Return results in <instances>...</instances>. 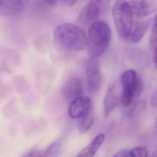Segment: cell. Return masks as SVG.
Instances as JSON below:
<instances>
[{
  "instance_id": "14",
  "label": "cell",
  "mask_w": 157,
  "mask_h": 157,
  "mask_svg": "<svg viewBox=\"0 0 157 157\" xmlns=\"http://www.w3.org/2000/svg\"><path fill=\"white\" fill-rule=\"evenodd\" d=\"M95 119L94 109L92 110L88 114L79 119L78 130L81 134H84L88 132L93 125Z\"/></svg>"
},
{
  "instance_id": "21",
  "label": "cell",
  "mask_w": 157,
  "mask_h": 157,
  "mask_svg": "<svg viewBox=\"0 0 157 157\" xmlns=\"http://www.w3.org/2000/svg\"><path fill=\"white\" fill-rule=\"evenodd\" d=\"M24 157H41L38 151H33L29 152Z\"/></svg>"
},
{
  "instance_id": "6",
  "label": "cell",
  "mask_w": 157,
  "mask_h": 157,
  "mask_svg": "<svg viewBox=\"0 0 157 157\" xmlns=\"http://www.w3.org/2000/svg\"><path fill=\"white\" fill-rule=\"evenodd\" d=\"M94 109L91 99L86 96H82L72 101L68 114L72 119H79L88 114Z\"/></svg>"
},
{
  "instance_id": "15",
  "label": "cell",
  "mask_w": 157,
  "mask_h": 157,
  "mask_svg": "<svg viewBox=\"0 0 157 157\" xmlns=\"http://www.w3.org/2000/svg\"><path fill=\"white\" fill-rule=\"evenodd\" d=\"M61 149V143L54 142L46 149L41 157H58Z\"/></svg>"
},
{
  "instance_id": "25",
  "label": "cell",
  "mask_w": 157,
  "mask_h": 157,
  "mask_svg": "<svg viewBox=\"0 0 157 157\" xmlns=\"http://www.w3.org/2000/svg\"><path fill=\"white\" fill-rule=\"evenodd\" d=\"M152 157H157V154H155V155H154Z\"/></svg>"
},
{
  "instance_id": "1",
  "label": "cell",
  "mask_w": 157,
  "mask_h": 157,
  "mask_svg": "<svg viewBox=\"0 0 157 157\" xmlns=\"http://www.w3.org/2000/svg\"><path fill=\"white\" fill-rule=\"evenodd\" d=\"M53 37L59 46L70 50L81 51L87 46L88 37L84 30L71 23H64L57 26Z\"/></svg>"
},
{
  "instance_id": "10",
  "label": "cell",
  "mask_w": 157,
  "mask_h": 157,
  "mask_svg": "<svg viewBox=\"0 0 157 157\" xmlns=\"http://www.w3.org/2000/svg\"><path fill=\"white\" fill-rule=\"evenodd\" d=\"M26 5L21 0H0V14L11 16L21 13Z\"/></svg>"
},
{
  "instance_id": "4",
  "label": "cell",
  "mask_w": 157,
  "mask_h": 157,
  "mask_svg": "<svg viewBox=\"0 0 157 157\" xmlns=\"http://www.w3.org/2000/svg\"><path fill=\"white\" fill-rule=\"evenodd\" d=\"M121 84L123 87L121 102L124 106L128 107L141 92L142 84L135 71L131 70H128L123 74Z\"/></svg>"
},
{
  "instance_id": "19",
  "label": "cell",
  "mask_w": 157,
  "mask_h": 157,
  "mask_svg": "<svg viewBox=\"0 0 157 157\" xmlns=\"http://www.w3.org/2000/svg\"><path fill=\"white\" fill-rule=\"evenodd\" d=\"M113 157H130L129 152L126 150H121L116 153Z\"/></svg>"
},
{
  "instance_id": "2",
  "label": "cell",
  "mask_w": 157,
  "mask_h": 157,
  "mask_svg": "<svg viewBox=\"0 0 157 157\" xmlns=\"http://www.w3.org/2000/svg\"><path fill=\"white\" fill-rule=\"evenodd\" d=\"M111 29L103 20L93 23L88 29V44L90 57L98 59L107 50L111 41Z\"/></svg>"
},
{
  "instance_id": "24",
  "label": "cell",
  "mask_w": 157,
  "mask_h": 157,
  "mask_svg": "<svg viewBox=\"0 0 157 157\" xmlns=\"http://www.w3.org/2000/svg\"><path fill=\"white\" fill-rule=\"evenodd\" d=\"M21 1L24 2L25 5L26 4L28 3V0H21Z\"/></svg>"
},
{
  "instance_id": "7",
  "label": "cell",
  "mask_w": 157,
  "mask_h": 157,
  "mask_svg": "<svg viewBox=\"0 0 157 157\" xmlns=\"http://www.w3.org/2000/svg\"><path fill=\"white\" fill-rule=\"evenodd\" d=\"M128 3L134 15L139 18L145 17L157 11V0H130Z\"/></svg>"
},
{
  "instance_id": "8",
  "label": "cell",
  "mask_w": 157,
  "mask_h": 157,
  "mask_svg": "<svg viewBox=\"0 0 157 157\" xmlns=\"http://www.w3.org/2000/svg\"><path fill=\"white\" fill-rule=\"evenodd\" d=\"M83 82L77 77H72L67 79L61 89V94L63 97L71 101L83 96Z\"/></svg>"
},
{
  "instance_id": "22",
  "label": "cell",
  "mask_w": 157,
  "mask_h": 157,
  "mask_svg": "<svg viewBox=\"0 0 157 157\" xmlns=\"http://www.w3.org/2000/svg\"><path fill=\"white\" fill-rule=\"evenodd\" d=\"M153 59H154V62L155 63V66L157 69V45L155 48V52H154V57H153Z\"/></svg>"
},
{
  "instance_id": "9",
  "label": "cell",
  "mask_w": 157,
  "mask_h": 157,
  "mask_svg": "<svg viewBox=\"0 0 157 157\" xmlns=\"http://www.w3.org/2000/svg\"><path fill=\"white\" fill-rule=\"evenodd\" d=\"M100 8L90 2L83 8L77 19V23L83 26L91 25L98 21L100 15Z\"/></svg>"
},
{
  "instance_id": "13",
  "label": "cell",
  "mask_w": 157,
  "mask_h": 157,
  "mask_svg": "<svg viewBox=\"0 0 157 157\" xmlns=\"http://www.w3.org/2000/svg\"><path fill=\"white\" fill-rule=\"evenodd\" d=\"M151 19L143 20L139 18L136 20L134 29L132 33L131 40L133 43L139 42L143 38L148 29Z\"/></svg>"
},
{
  "instance_id": "16",
  "label": "cell",
  "mask_w": 157,
  "mask_h": 157,
  "mask_svg": "<svg viewBox=\"0 0 157 157\" xmlns=\"http://www.w3.org/2000/svg\"><path fill=\"white\" fill-rule=\"evenodd\" d=\"M148 155V149L143 146L135 147L129 152L130 157H147Z\"/></svg>"
},
{
  "instance_id": "20",
  "label": "cell",
  "mask_w": 157,
  "mask_h": 157,
  "mask_svg": "<svg viewBox=\"0 0 157 157\" xmlns=\"http://www.w3.org/2000/svg\"><path fill=\"white\" fill-rule=\"evenodd\" d=\"M151 106L154 108L157 107V90L155 93L153 94L151 99Z\"/></svg>"
},
{
  "instance_id": "12",
  "label": "cell",
  "mask_w": 157,
  "mask_h": 157,
  "mask_svg": "<svg viewBox=\"0 0 157 157\" xmlns=\"http://www.w3.org/2000/svg\"><path fill=\"white\" fill-rule=\"evenodd\" d=\"M105 140V135L100 134L81 150L75 157H93L96 155Z\"/></svg>"
},
{
  "instance_id": "23",
  "label": "cell",
  "mask_w": 157,
  "mask_h": 157,
  "mask_svg": "<svg viewBox=\"0 0 157 157\" xmlns=\"http://www.w3.org/2000/svg\"><path fill=\"white\" fill-rule=\"evenodd\" d=\"M43 1L47 4L52 6L55 4L58 0H43Z\"/></svg>"
},
{
  "instance_id": "17",
  "label": "cell",
  "mask_w": 157,
  "mask_h": 157,
  "mask_svg": "<svg viewBox=\"0 0 157 157\" xmlns=\"http://www.w3.org/2000/svg\"><path fill=\"white\" fill-rule=\"evenodd\" d=\"M90 2L98 6L100 9L108 7L109 4V0H90Z\"/></svg>"
},
{
  "instance_id": "3",
  "label": "cell",
  "mask_w": 157,
  "mask_h": 157,
  "mask_svg": "<svg viewBox=\"0 0 157 157\" xmlns=\"http://www.w3.org/2000/svg\"><path fill=\"white\" fill-rule=\"evenodd\" d=\"M112 13L118 33L123 38H129L132 33L134 14L130 9L128 1L118 0L112 8Z\"/></svg>"
},
{
  "instance_id": "18",
  "label": "cell",
  "mask_w": 157,
  "mask_h": 157,
  "mask_svg": "<svg viewBox=\"0 0 157 157\" xmlns=\"http://www.w3.org/2000/svg\"><path fill=\"white\" fill-rule=\"evenodd\" d=\"M151 36L153 38L157 40V14L156 15L154 20V26Z\"/></svg>"
},
{
  "instance_id": "11",
  "label": "cell",
  "mask_w": 157,
  "mask_h": 157,
  "mask_svg": "<svg viewBox=\"0 0 157 157\" xmlns=\"http://www.w3.org/2000/svg\"><path fill=\"white\" fill-rule=\"evenodd\" d=\"M119 101V97L114 86L109 87L105 95L104 101V113L105 117L109 116L116 108Z\"/></svg>"
},
{
  "instance_id": "26",
  "label": "cell",
  "mask_w": 157,
  "mask_h": 157,
  "mask_svg": "<svg viewBox=\"0 0 157 157\" xmlns=\"http://www.w3.org/2000/svg\"></svg>"
},
{
  "instance_id": "5",
  "label": "cell",
  "mask_w": 157,
  "mask_h": 157,
  "mask_svg": "<svg viewBox=\"0 0 157 157\" xmlns=\"http://www.w3.org/2000/svg\"><path fill=\"white\" fill-rule=\"evenodd\" d=\"M88 86L92 93L99 91L102 85V77L98 59L90 57L86 64Z\"/></svg>"
}]
</instances>
